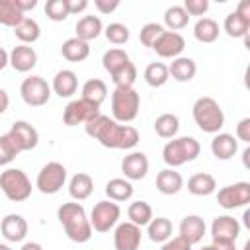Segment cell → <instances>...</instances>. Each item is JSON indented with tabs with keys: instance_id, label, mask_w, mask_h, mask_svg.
<instances>
[{
	"instance_id": "1",
	"label": "cell",
	"mask_w": 250,
	"mask_h": 250,
	"mask_svg": "<svg viewBox=\"0 0 250 250\" xmlns=\"http://www.w3.org/2000/svg\"><path fill=\"white\" fill-rule=\"evenodd\" d=\"M84 131L105 148L129 150L139 143V131L133 125H121L104 113H98L94 119L84 123Z\"/></svg>"
},
{
	"instance_id": "2",
	"label": "cell",
	"mask_w": 250,
	"mask_h": 250,
	"mask_svg": "<svg viewBox=\"0 0 250 250\" xmlns=\"http://www.w3.org/2000/svg\"><path fill=\"white\" fill-rule=\"evenodd\" d=\"M57 219L62 225L64 234L72 242L82 244L92 238V225H90V219L80 203H76V201L62 203L57 211Z\"/></svg>"
},
{
	"instance_id": "3",
	"label": "cell",
	"mask_w": 250,
	"mask_h": 250,
	"mask_svg": "<svg viewBox=\"0 0 250 250\" xmlns=\"http://www.w3.org/2000/svg\"><path fill=\"white\" fill-rule=\"evenodd\" d=\"M191 113H193L195 125L203 133L217 135L223 129V125H225V113H223L219 102L213 100V98H209V96L197 98L195 104H193V107H191Z\"/></svg>"
},
{
	"instance_id": "4",
	"label": "cell",
	"mask_w": 250,
	"mask_h": 250,
	"mask_svg": "<svg viewBox=\"0 0 250 250\" xmlns=\"http://www.w3.org/2000/svg\"><path fill=\"white\" fill-rule=\"evenodd\" d=\"M201 146L193 137H174L162 148V160L168 168H178L186 162H191L199 156Z\"/></svg>"
},
{
	"instance_id": "5",
	"label": "cell",
	"mask_w": 250,
	"mask_h": 250,
	"mask_svg": "<svg viewBox=\"0 0 250 250\" xmlns=\"http://www.w3.org/2000/svg\"><path fill=\"white\" fill-rule=\"evenodd\" d=\"M141 96L135 88H115L111 94V113L117 123H131L139 115Z\"/></svg>"
},
{
	"instance_id": "6",
	"label": "cell",
	"mask_w": 250,
	"mask_h": 250,
	"mask_svg": "<svg viewBox=\"0 0 250 250\" xmlns=\"http://www.w3.org/2000/svg\"><path fill=\"white\" fill-rule=\"evenodd\" d=\"M0 189L10 201H25L31 195V182L27 174L20 168H6L0 174Z\"/></svg>"
},
{
	"instance_id": "7",
	"label": "cell",
	"mask_w": 250,
	"mask_h": 250,
	"mask_svg": "<svg viewBox=\"0 0 250 250\" xmlns=\"http://www.w3.org/2000/svg\"><path fill=\"white\" fill-rule=\"evenodd\" d=\"M121 217V207L111 201V199H104V201H98L90 213V225H92V230L96 232H109L117 221Z\"/></svg>"
},
{
	"instance_id": "8",
	"label": "cell",
	"mask_w": 250,
	"mask_h": 250,
	"mask_svg": "<svg viewBox=\"0 0 250 250\" xmlns=\"http://www.w3.org/2000/svg\"><path fill=\"white\" fill-rule=\"evenodd\" d=\"M66 182V168L61 164V162H47L39 174H37V180H35V188L45 193V195H53L57 191L62 189Z\"/></svg>"
},
{
	"instance_id": "9",
	"label": "cell",
	"mask_w": 250,
	"mask_h": 250,
	"mask_svg": "<svg viewBox=\"0 0 250 250\" xmlns=\"http://www.w3.org/2000/svg\"><path fill=\"white\" fill-rule=\"evenodd\" d=\"M20 96H21V100L27 104V105H31V107H41V105H45L47 102H49V98H51V86L47 84V80L45 78H41V76H27L23 82H21V86H20Z\"/></svg>"
},
{
	"instance_id": "10",
	"label": "cell",
	"mask_w": 250,
	"mask_h": 250,
	"mask_svg": "<svg viewBox=\"0 0 250 250\" xmlns=\"http://www.w3.org/2000/svg\"><path fill=\"white\" fill-rule=\"evenodd\" d=\"M98 113H100V107H98V105H94L92 102H88V100H84V98H78V100L68 102V105H66L64 111H62V121H64V125H68V127L84 125V123H88L90 119H94Z\"/></svg>"
},
{
	"instance_id": "11",
	"label": "cell",
	"mask_w": 250,
	"mask_h": 250,
	"mask_svg": "<svg viewBox=\"0 0 250 250\" xmlns=\"http://www.w3.org/2000/svg\"><path fill=\"white\" fill-rule=\"evenodd\" d=\"M217 203L223 209H238L250 203V184L248 182H236L230 186H225L217 191Z\"/></svg>"
},
{
	"instance_id": "12",
	"label": "cell",
	"mask_w": 250,
	"mask_h": 250,
	"mask_svg": "<svg viewBox=\"0 0 250 250\" xmlns=\"http://www.w3.org/2000/svg\"><path fill=\"white\" fill-rule=\"evenodd\" d=\"M8 135H10V139L14 141V145L18 146L20 152L31 150V148H35L37 143H39V133H37V129H35L31 123H27V121H14L12 127H10V131H8Z\"/></svg>"
},
{
	"instance_id": "13",
	"label": "cell",
	"mask_w": 250,
	"mask_h": 250,
	"mask_svg": "<svg viewBox=\"0 0 250 250\" xmlns=\"http://www.w3.org/2000/svg\"><path fill=\"white\" fill-rule=\"evenodd\" d=\"M141 227L133 225V223H119L113 230V246L115 250H139L141 246Z\"/></svg>"
},
{
	"instance_id": "14",
	"label": "cell",
	"mask_w": 250,
	"mask_h": 250,
	"mask_svg": "<svg viewBox=\"0 0 250 250\" xmlns=\"http://www.w3.org/2000/svg\"><path fill=\"white\" fill-rule=\"evenodd\" d=\"M240 234V223L238 219L230 215H221L215 217L211 223V236L213 242H236Z\"/></svg>"
},
{
	"instance_id": "15",
	"label": "cell",
	"mask_w": 250,
	"mask_h": 250,
	"mask_svg": "<svg viewBox=\"0 0 250 250\" xmlns=\"http://www.w3.org/2000/svg\"><path fill=\"white\" fill-rule=\"evenodd\" d=\"M158 57L162 59H178L186 49V39L178 31H164L152 45Z\"/></svg>"
},
{
	"instance_id": "16",
	"label": "cell",
	"mask_w": 250,
	"mask_h": 250,
	"mask_svg": "<svg viewBox=\"0 0 250 250\" xmlns=\"http://www.w3.org/2000/svg\"><path fill=\"white\" fill-rule=\"evenodd\" d=\"M121 172L125 174V180L135 182V180H143L148 172V158L145 152L141 150H133L129 152L123 160H121Z\"/></svg>"
},
{
	"instance_id": "17",
	"label": "cell",
	"mask_w": 250,
	"mask_h": 250,
	"mask_svg": "<svg viewBox=\"0 0 250 250\" xmlns=\"http://www.w3.org/2000/svg\"><path fill=\"white\" fill-rule=\"evenodd\" d=\"M27 221L18 215V213H10L2 219L0 223V230H2V236L8 240V242H21L25 236H27Z\"/></svg>"
},
{
	"instance_id": "18",
	"label": "cell",
	"mask_w": 250,
	"mask_h": 250,
	"mask_svg": "<svg viewBox=\"0 0 250 250\" xmlns=\"http://www.w3.org/2000/svg\"><path fill=\"white\" fill-rule=\"evenodd\" d=\"M205 230H207L205 221L199 215H186L180 223V234L178 236H182L186 242H189L193 246V244L203 240Z\"/></svg>"
},
{
	"instance_id": "19",
	"label": "cell",
	"mask_w": 250,
	"mask_h": 250,
	"mask_svg": "<svg viewBox=\"0 0 250 250\" xmlns=\"http://www.w3.org/2000/svg\"><path fill=\"white\" fill-rule=\"evenodd\" d=\"M8 64L18 72H29L37 64V53L33 47L20 43L18 47H14L10 51V62Z\"/></svg>"
},
{
	"instance_id": "20",
	"label": "cell",
	"mask_w": 250,
	"mask_h": 250,
	"mask_svg": "<svg viewBox=\"0 0 250 250\" xmlns=\"http://www.w3.org/2000/svg\"><path fill=\"white\" fill-rule=\"evenodd\" d=\"M76 90H78V76L74 70L62 68L55 74L53 84H51V92H55L59 98H70L76 94Z\"/></svg>"
},
{
	"instance_id": "21",
	"label": "cell",
	"mask_w": 250,
	"mask_h": 250,
	"mask_svg": "<svg viewBox=\"0 0 250 250\" xmlns=\"http://www.w3.org/2000/svg\"><path fill=\"white\" fill-rule=\"evenodd\" d=\"M238 150V141L230 133H217L211 141V152L217 160H230Z\"/></svg>"
},
{
	"instance_id": "22",
	"label": "cell",
	"mask_w": 250,
	"mask_h": 250,
	"mask_svg": "<svg viewBox=\"0 0 250 250\" xmlns=\"http://www.w3.org/2000/svg\"><path fill=\"white\" fill-rule=\"evenodd\" d=\"M184 188V178L176 168H164L156 176V189L162 195H176Z\"/></svg>"
},
{
	"instance_id": "23",
	"label": "cell",
	"mask_w": 250,
	"mask_h": 250,
	"mask_svg": "<svg viewBox=\"0 0 250 250\" xmlns=\"http://www.w3.org/2000/svg\"><path fill=\"white\" fill-rule=\"evenodd\" d=\"M92 191H94V180H92L90 174L78 172V174H74L70 178V182H68V193H70L72 199L84 201V199H88L92 195Z\"/></svg>"
},
{
	"instance_id": "24",
	"label": "cell",
	"mask_w": 250,
	"mask_h": 250,
	"mask_svg": "<svg viewBox=\"0 0 250 250\" xmlns=\"http://www.w3.org/2000/svg\"><path fill=\"white\" fill-rule=\"evenodd\" d=\"M74 29H76V37H78L80 41L90 43L92 39H96V37L104 31V23H102V20H100L98 16H82V18L76 21Z\"/></svg>"
},
{
	"instance_id": "25",
	"label": "cell",
	"mask_w": 250,
	"mask_h": 250,
	"mask_svg": "<svg viewBox=\"0 0 250 250\" xmlns=\"http://www.w3.org/2000/svg\"><path fill=\"white\" fill-rule=\"evenodd\" d=\"M197 72V64L193 59L189 57H178V59H172L170 66H168V74L178 80V82H189Z\"/></svg>"
},
{
	"instance_id": "26",
	"label": "cell",
	"mask_w": 250,
	"mask_h": 250,
	"mask_svg": "<svg viewBox=\"0 0 250 250\" xmlns=\"http://www.w3.org/2000/svg\"><path fill=\"white\" fill-rule=\"evenodd\" d=\"M61 55L70 62H82L90 57V45L86 41H80L78 37H70L62 43Z\"/></svg>"
},
{
	"instance_id": "27",
	"label": "cell",
	"mask_w": 250,
	"mask_h": 250,
	"mask_svg": "<svg viewBox=\"0 0 250 250\" xmlns=\"http://www.w3.org/2000/svg\"><path fill=\"white\" fill-rule=\"evenodd\" d=\"M215 189H217V182H215V178H213L211 174H207V172H197V174H193V176L188 180V191H189L191 195L203 197V195H211Z\"/></svg>"
},
{
	"instance_id": "28",
	"label": "cell",
	"mask_w": 250,
	"mask_h": 250,
	"mask_svg": "<svg viewBox=\"0 0 250 250\" xmlns=\"http://www.w3.org/2000/svg\"><path fill=\"white\" fill-rule=\"evenodd\" d=\"M223 29L229 37H244L250 31V18H246V16H242L234 10L225 18Z\"/></svg>"
},
{
	"instance_id": "29",
	"label": "cell",
	"mask_w": 250,
	"mask_h": 250,
	"mask_svg": "<svg viewBox=\"0 0 250 250\" xmlns=\"http://www.w3.org/2000/svg\"><path fill=\"white\" fill-rule=\"evenodd\" d=\"M105 195L115 203L129 201L133 197V184L125 178H113L105 184Z\"/></svg>"
},
{
	"instance_id": "30",
	"label": "cell",
	"mask_w": 250,
	"mask_h": 250,
	"mask_svg": "<svg viewBox=\"0 0 250 250\" xmlns=\"http://www.w3.org/2000/svg\"><path fill=\"white\" fill-rule=\"evenodd\" d=\"M193 37L199 43H215L219 39V23L211 18H199L193 25Z\"/></svg>"
},
{
	"instance_id": "31",
	"label": "cell",
	"mask_w": 250,
	"mask_h": 250,
	"mask_svg": "<svg viewBox=\"0 0 250 250\" xmlns=\"http://www.w3.org/2000/svg\"><path fill=\"white\" fill-rule=\"evenodd\" d=\"M82 98L100 107L104 104V100L107 98V86H105V82L100 80V78L86 80L84 86H82Z\"/></svg>"
},
{
	"instance_id": "32",
	"label": "cell",
	"mask_w": 250,
	"mask_h": 250,
	"mask_svg": "<svg viewBox=\"0 0 250 250\" xmlns=\"http://www.w3.org/2000/svg\"><path fill=\"white\" fill-rule=\"evenodd\" d=\"M172 223L166 217H152L150 223L146 225V234L152 242H166L168 238H172Z\"/></svg>"
},
{
	"instance_id": "33",
	"label": "cell",
	"mask_w": 250,
	"mask_h": 250,
	"mask_svg": "<svg viewBox=\"0 0 250 250\" xmlns=\"http://www.w3.org/2000/svg\"><path fill=\"white\" fill-rule=\"evenodd\" d=\"M14 35L21 41V45H29V43H35V41L39 39L41 27H39V23H37L35 20H31V18L25 16V18L14 27Z\"/></svg>"
},
{
	"instance_id": "34",
	"label": "cell",
	"mask_w": 250,
	"mask_h": 250,
	"mask_svg": "<svg viewBox=\"0 0 250 250\" xmlns=\"http://www.w3.org/2000/svg\"><path fill=\"white\" fill-rule=\"evenodd\" d=\"M154 131L162 139H174L180 131V119L174 113H162L154 119Z\"/></svg>"
},
{
	"instance_id": "35",
	"label": "cell",
	"mask_w": 250,
	"mask_h": 250,
	"mask_svg": "<svg viewBox=\"0 0 250 250\" xmlns=\"http://www.w3.org/2000/svg\"><path fill=\"white\" fill-rule=\"evenodd\" d=\"M127 217H129V223L137 225V227H146L152 219V207L146 203V201H133L129 207H127Z\"/></svg>"
},
{
	"instance_id": "36",
	"label": "cell",
	"mask_w": 250,
	"mask_h": 250,
	"mask_svg": "<svg viewBox=\"0 0 250 250\" xmlns=\"http://www.w3.org/2000/svg\"><path fill=\"white\" fill-rule=\"evenodd\" d=\"M23 18L25 14L16 6L14 0H0V25L14 29Z\"/></svg>"
},
{
	"instance_id": "37",
	"label": "cell",
	"mask_w": 250,
	"mask_h": 250,
	"mask_svg": "<svg viewBox=\"0 0 250 250\" xmlns=\"http://www.w3.org/2000/svg\"><path fill=\"white\" fill-rule=\"evenodd\" d=\"M170 74H168V66L164 62H150L145 68V82L150 88H160L168 82Z\"/></svg>"
},
{
	"instance_id": "38",
	"label": "cell",
	"mask_w": 250,
	"mask_h": 250,
	"mask_svg": "<svg viewBox=\"0 0 250 250\" xmlns=\"http://www.w3.org/2000/svg\"><path fill=\"white\" fill-rule=\"evenodd\" d=\"M188 23H189V16L186 14V10H184L182 6H170V8L164 12V25H166L170 31L184 29Z\"/></svg>"
},
{
	"instance_id": "39",
	"label": "cell",
	"mask_w": 250,
	"mask_h": 250,
	"mask_svg": "<svg viewBox=\"0 0 250 250\" xmlns=\"http://www.w3.org/2000/svg\"><path fill=\"white\" fill-rule=\"evenodd\" d=\"M109 76H111L115 88H133V84H135V80H137V66L129 61V62H125L119 70H115V72L109 74Z\"/></svg>"
},
{
	"instance_id": "40",
	"label": "cell",
	"mask_w": 250,
	"mask_h": 250,
	"mask_svg": "<svg viewBox=\"0 0 250 250\" xmlns=\"http://www.w3.org/2000/svg\"><path fill=\"white\" fill-rule=\"evenodd\" d=\"M131 59H129V55L123 51V49H109V51H105L104 53V57H102V64H104V68L109 72V74H113L115 70H119L125 62H129Z\"/></svg>"
},
{
	"instance_id": "41",
	"label": "cell",
	"mask_w": 250,
	"mask_h": 250,
	"mask_svg": "<svg viewBox=\"0 0 250 250\" xmlns=\"http://www.w3.org/2000/svg\"><path fill=\"white\" fill-rule=\"evenodd\" d=\"M104 35L109 43L113 45H123L129 41V27L125 23H119V21H113L109 23L105 29H104Z\"/></svg>"
},
{
	"instance_id": "42",
	"label": "cell",
	"mask_w": 250,
	"mask_h": 250,
	"mask_svg": "<svg viewBox=\"0 0 250 250\" xmlns=\"http://www.w3.org/2000/svg\"><path fill=\"white\" fill-rule=\"evenodd\" d=\"M45 14L53 21H64L70 12H68V0H49L45 4Z\"/></svg>"
},
{
	"instance_id": "43",
	"label": "cell",
	"mask_w": 250,
	"mask_h": 250,
	"mask_svg": "<svg viewBox=\"0 0 250 250\" xmlns=\"http://www.w3.org/2000/svg\"><path fill=\"white\" fill-rule=\"evenodd\" d=\"M164 31H166V29H164L162 23L150 21V23H145V25L141 27V31H139V39H141V43H143L145 47H150V49H152L154 41H156Z\"/></svg>"
},
{
	"instance_id": "44",
	"label": "cell",
	"mask_w": 250,
	"mask_h": 250,
	"mask_svg": "<svg viewBox=\"0 0 250 250\" xmlns=\"http://www.w3.org/2000/svg\"><path fill=\"white\" fill-rule=\"evenodd\" d=\"M20 154L18 146L14 145V141L10 139V135H0V166H6L10 164L16 156Z\"/></svg>"
},
{
	"instance_id": "45",
	"label": "cell",
	"mask_w": 250,
	"mask_h": 250,
	"mask_svg": "<svg viewBox=\"0 0 250 250\" xmlns=\"http://www.w3.org/2000/svg\"><path fill=\"white\" fill-rule=\"evenodd\" d=\"M186 14L191 18V16H203L207 10H209V0H186L184 6Z\"/></svg>"
},
{
	"instance_id": "46",
	"label": "cell",
	"mask_w": 250,
	"mask_h": 250,
	"mask_svg": "<svg viewBox=\"0 0 250 250\" xmlns=\"http://www.w3.org/2000/svg\"><path fill=\"white\" fill-rule=\"evenodd\" d=\"M160 250H191V244L186 242L182 236H174V238H168L166 242H162Z\"/></svg>"
},
{
	"instance_id": "47",
	"label": "cell",
	"mask_w": 250,
	"mask_h": 250,
	"mask_svg": "<svg viewBox=\"0 0 250 250\" xmlns=\"http://www.w3.org/2000/svg\"><path fill=\"white\" fill-rule=\"evenodd\" d=\"M94 8L100 14H111L119 8V0H94Z\"/></svg>"
},
{
	"instance_id": "48",
	"label": "cell",
	"mask_w": 250,
	"mask_h": 250,
	"mask_svg": "<svg viewBox=\"0 0 250 250\" xmlns=\"http://www.w3.org/2000/svg\"><path fill=\"white\" fill-rule=\"evenodd\" d=\"M236 139L244 141V143H250V117H244V119L238 121V125H236Z\"/></svg>"
},
{
	"instance_id": "49",
	"label": "cell",
	"mask_w": 250,
	"mask_h": 250,
	"mask_svg": "<svg viewBox=\"0 0 250 250\" xmlns=\"http://www.w3.org/2000/svg\"><path fill=\"white\" fill-rule=\"evenodd\" d=\"M88 8V0H68V12L72 14H80Z\"/></svg>"
},
{
	"instance_id": "50",
	"label": "cell",
	"mask_w": 250,
	"mask_h": 250,
	"mask_svg": "<svg viewBox=\"0 0 250 250\" xmlns=\"http://www.w3.org/2000/svg\"><path fill=\"white\" fill-rule=\"evenodd\" d=\"M16 2V6L25 14V12H29V10H33L35 6H37V0H14Z\"/></svg>"
},
{
	"instance_id": "51",
	"label": "cell",
	"mask_w": 250,
	"mask_h": 250,
	"mask_svg": "<svg viewBox=\"0 0 250 250\" xmlns=\"http://www.w3.org/2000/svg\"><path fill=\"white\" fill-rule=\"evenodd\" d=\"M8 105H10V96H8V92L4 88H0V115L8 109Z\"/></svg>"
},
{
	"instance_id": "52",
	"label": "cell",
	"mask_w": 250,
	"mask_h": 250,
	"mask_svg": "<svg viewBox=\"0 0 250 250\" xmlns=\"http://www.w3.org/2000/svg\"><path fill=\"white\" fill-rule=\"evenodd\" d=\"M213 246L217 250H236V244L234 242H213Z\"/></svg>"
},
{
	"instance_id": "53",
	"label": "cell",
	"mask_w": 250,
	"mask_h": 250,
	"mask_svg": "<svg viewBox=\"0 0 250 250\" xmlns=\"http://www.w3.org/2000/svg\"><path fill=\"white\" fill-rule=\"evenodd\" d=\"M10 62V53H6L2 47H0V70L6 68V64Z\"/></svg>"
},
{
	"instance_id": "54",
	"label": "cell",
	"mask_w": 250,
	"mask_h": 250,
	"mask_svg": "<svg viewBox=\"0 0 250 250\" xmlns=\"http://www.w3.org/2000/svg\"><path fill=\"white\" fill-rule=\"evenodd\" d=\"M20 250H43V246L39 242H23V246Z\"/></svg>"
},
{
	"instance_id": "55",
	"label": "cell",
	"mask_w": 250,
	"mask_h": 250,
	"mask_svg": "<svg viewBox=\"0 0 250 250\" xmlns=\"http://www.w3.org/2000/svg\"><path fill=\"white\" fill-rule=\"evenodd\" d=\"M248 156H250V148H246L242 152V158H244V166H248Z\"/></svg>"
},
{
	"instance_id": "56",
	"label": "cell",
	"mask_w": 250,
	"mask_h": 250,
	"mask_svg": "<svg viewBox=\"0 0 250 250\" xmlns=\"http://www.w3.org/2000/svg\"><path fill=\"white\" fill-rule=\"evenodd\" d=\"M244 225H246V227H250V211H246V213H244Z\"/></svg>"
},
{
	"instance_id": "57",
	"label": "cell",
	"mask_w": 250,
	"mask_h": 250,
	"mask_svg": "<svg viewBox=\"0 0 250 250\" xmlns=\"http://www.w3.org/2000/svg\"><path fill=\"white\" fill-rule=\"evenodd\" d=\"M199 250H217L213 244H207V246H203V248H199Z\"/></svg>"
},
{
	"instance_id": "58",
	"label": "cell",
	"mask_w": 250,
	"mask_h": 250,
	"mask_svg": "<svg viewBox=\"0 0 250 250\" xmlns=\"http://www.w3.org/2000/svg\"><path fill=\"white\" fill-rule=\"evenodd\" d=\"M0 250H12L8 244H0Z\"/></svg>"
},
{
	"instance_id": "59",
	"label": "cell",
	"mask_w": 250,
	"mask_h": 250,
	"mask_svg": "<svg viewBox=\"0 0 250 250\" xmlns=\"http://www.w3.org/2000/svg\"><path fill=\"white\" fill-rule=\"evenodd\" d=\"M250 248V242H246V246H244V250H248Z\"/></svg>"
}]
</instances>
